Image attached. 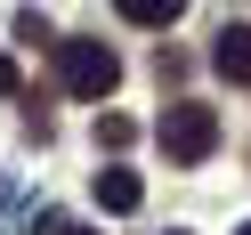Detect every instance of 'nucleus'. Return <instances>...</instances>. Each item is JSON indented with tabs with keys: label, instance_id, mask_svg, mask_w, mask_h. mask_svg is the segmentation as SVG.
I'll use <instances>...</instances> for the list:
<instances>
[{
	"label": "nucleus",
	"instance_id": "obj_1",
	"mask_svg": "<svg viewBox=\"0 0 251 235\" xmlns=\"http://www.w3.org/2000/svg\"><path fill=\"white\" fill-rule=\"evenodd\" d=\"M57 81H65L73 98H114L122 57L105 49V41H57Z\"/></svg>",
	"mask_w": 251,
	"mask_h": 235
},
{
	"label": "nucleus",
	"instance_id": "obj_2",
	"mask_svg": "<svg viewBox=\"0 0 251 235\" xmlns=\"http://www.w3.org/2000/svg\"><path fill=\"white\" fill-rule=\"evenodd\" d=\"M154 138H162V154H170V162H211V154H219V114L178 98V105L162 114V130H154Z\"/></svg>",
	"mask_w": 251,
	"mask_h": 235
},
{
	"label": "nucleus",
	"instance_id": "obj_3",
	"mask_svg": "<svg viewBox=\"0 0 251 235\" xmlns=\"http://www.w3.org/2000/svg\"><path fill=\"white\" fill-rule=\"evenodd\" d=\"M211 65L227 73L235 89H251V25H227V33L211 41Z\"/></svg>",
	"mask_w": 251,
	"mask_h": 235
},
{
	"label": "nucleus",
	"instance_id": "obj_4",
	"mask_svg": "<svg viewBox=\"0 0 251 235\" xmlns=\"http://www.w3.org/2000/svg\"><path fill=\"white\" fill-rule=\"evenodd\" d=\"M138 203H146L138 170H98V211H138Z\"/></svg>",
	"mask_w": 251,
	"mask_h": 235
},
{
	"label": "nucleus",
	"instance_id": "obj_5",
	"mask_svg": "<svg viewBox=\"0 0 251 235\" xmlns=\"http://www.w3.org/2000/svg\"><path fill=\"white\" fill-rule=\"evenodd\" d=\"M122 17L146 25V33H162V25H178V0H122Z\"/></svg>",
	"mask_w": 251,
	"mask_h": 235
},
{
	"label": "nucleus",
	"instance_id": "obj_6",
	"mask_svg": "<svg viewBox=\"0 0 251 235\" xmlns=\"http://www.w3.org/2000/svg\"><path fill=\"white\" fill-rule=\"evenodd\" d=\"M130 138H138V122H130V114H98V146H105V154H122Z\"/></svg>",
	"mask_w": 251,
	"mask_h": 235
},
{
	"label": "nucleus",
	"instance_id": "obj_7",
	"mask_svg": "<svg viewBox=\"0 0 251 235\" xmlns=\"http://www.w3.org/2000/svg\"><path fill=\"white\" fill-rule=\"evenodd\" d=\"M25 89V73H17V57H0V98H17Z\"/></svg>",
	"mask_w": 251,
	"mask_h": 235
},
{
	"label": "nucleus",
	"instance_id": "obj_8",
	"mask_svg": "<svg viewBox=\"0 0 251 235\" xmlns=\"http://www.w3.org/2000/svg\"><path fill=\"white\" fill-rule=\"evenodd\" d=\"M65 235H98V227H65Z\"/></svg>",
	"mask_w": 251,
	"mask_h": 235
},
{
	"label": "nucleus",
	"instance_id": "obj_9",
	"mask_svg": "<svg viewBox=\"0 0 251 235\" xmlns=\"http://www.w3.org/2000/svg\"><path fill=\"white\" fill-rule=\"evenodd\" d=\"M235 235H251V219H243V227H235Z\"/></svg>",
	"mask_w": 251,
	"mask_h": 235
},
{
	"label": "nucleus",
	"instance_id": "obj_10",
	"mask_svg": "<svg viewBox=\"0 0 251 235\" xmlns=\"http://www.w3.org/2000/svg\"><path fill=\"white\" fill-rule=\"evenodd\" d=\"M170 235H178V227H170Z\"/></svg>",
	"mask_w": 251,
	"mask_h": 235
}]
</instances>
